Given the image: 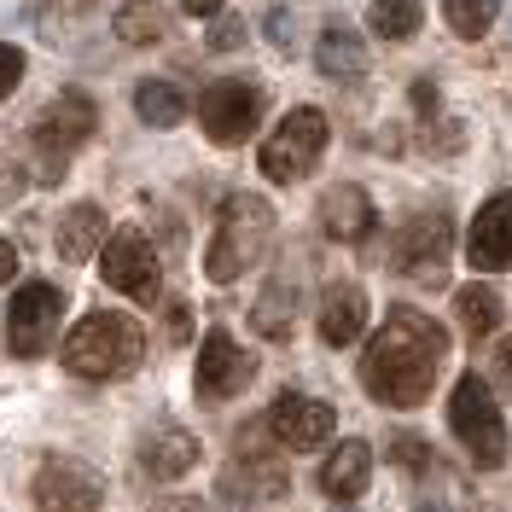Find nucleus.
<instances>
[{
  "mask_svg": "<svg viewBox=\"0 0 512 512\" xmlns=\"http://www.w3.org/2000/svg\"><path fill=\"white\" fill-rule=\"evenodd\" d=\"M448 326L431 315H419V309H390L384 326L373 332V344L361 355V384H367V396L384 402V408H419L425 396H431V384L443 373L448 361Z\"/></svg>",
  "mask_w": 512,
  "mask_h": 512,
  "instance_id": "1",
  "label": "nucleus"
},
{
  "mask_svg": "<svg viewBox=\"0 0 512 512\" xmlns=\"http://www.w3.org/2000/svg\"><path fill=\"white\" fill-rule=\"evenodd\" d=\"M140 361H146V332L117 309L82 315L64 338V367L76 379H128Z\"/></svg>",
  "mask_w": 512,
  "mask_h": 512,
  "instance_id": "2",
  "label": "nucleus"
},
{
  "mask_svg": "<svg viewBox=\"0 0 512 512\" xmlns=\"http://www.w3.org/2000/svg\"><path fill=\"white\" fill-rule=\"evenodd\" d=\"M268 239H274V204L256 198V192H233L222 204V216H216L210 251H204V274H210L216 286H233L245 268L262 262Z\"/></svg>",
  "mask_w": 512,
  "mask_h": 512,
  "instance_id": "3",
  "label": "nucleus"
},
{
  "mask_svg": "<svg viewBox=\"0 0 512 512\" xmlns=\"http://www.w3.org/2000/svg\"><path fill=\"white\" fill-rule=\"evenodd\" d=\"M448 425H454L460 448L472 454V466H483V472L507 466V419H501V408H495V396H489V384H483L478 373H460V379H454Z\"/></svg>",
  "mask_w": 512,
  "mask_h": 512,
  "instance_id": "4",
  "label": "nucleus"
},
{
  "mask_svg": "<svg viewBox=\"0 0 512 512\" xmlns=\"http://www.w3.org/2000/svg\"><path fill=\"white\" fill-rule=\"evenodd\" d=\"M326 134H332V128H326V117H320L315 105L286 111L280 128L262 140V175H268V181H303L320 163V152H326Z\"/></svg>",
  "mask_w": 512,
  "mask_h": 512,
  "instance_id": "5",
  "label": "nucleus"
},
{
  "mask_svg": "<svg viewBox=\"0 0 512 512\" xmlns=\"http://www.w3.org/2000/svg\"><path fill=\"white\" fill-rule=\"evenodd\" d=\"M99 274H105V286L128 291L134 303H158L163 297V262L140 227H117L99 245Z\"/></svg>",
  "mask_w": 512,
  "mask_h": 512,
  "instance_id": "6",
  "label": "nucleus"
},
{
  "mask_svg": "<svg viewBox=\"0 0 512 512\" xmlns=\"http://www.w3.org/2000/svg\"><path fill=\"white\" fill-rule=\"evenodd\" d=\"M262 82H245V76H227V82H210L204 94H198V123L204 134L216 140V146H239L256 123H262Z\"/></svg>",
  "mask_w": 512,
  "mask_h": 512,
  "instance_id": "7",
  "label": "nucleus"
},
{
  "mask_svg": "<svg viewBox=\"0 0 512 512\" xmlns=\"http://www.w3.org/2000/svg\"><path fill=\"white\" fill-rule=\"evenodd\" d=\"M59 315H64L59 286L30 280V286L12 291V309H6V344H12V355L35 361V355L53 350V338H59Z\"/></svg>",
  "mask_w": 512,
  "mask_h": 512,
  "instance_id": "8",
  "label": "nucleus"
},
{
  "mask_svg": "<svg viewBox=\"0 0 512 512\" xmlns=\"http://www.w3.org/2000/svg\"><path fill=\"white\" fill-rule=\"evenodd\" d=\"M99 128V111H94V99L88 94H76V88H64L59 99H47L41 111H35V123H30V140H35V152L47 163H59L76 152V146H88V134Z\"/></svg>",
  "mask_w": 512,
  "mask_h": 512,
  "instance_id": "9",
  "label": "nucleus"
},
{
  "mask_svg": "<svg viewBox=\"0 0 512 512\" xmlns=\"http://www.w3.org/2000/svg\"><path fill=\"white\" fill-rule=\"evenodd\" d=\"M35 507L41 512H99L105 507V483L94 466H82L76 454H47L35 472Z\"/></svg>",
  "mask_w": 512,
  "mask_h": 512,
  "instance_id": "10",
  "label": "nucleus"
},
{
  "mask_svg": "<svg viewBox=\"0 0 512 512\" xmlns=\"http://www.w3.org/2000/svg\"><path fill=\"white\" fill-rule=\"evenodd\" d=\"M338 431V408H326L320 396H303V390H280L274 408H268V437L291 454H309V448H326Z\"/></svg>",
  "mask_w": 512,
  "mask_h": 512,
  "instance_id": "11",
  "label": "nucleus"
},
{
  "mask_svg": "<svg viewBox=\"0 0 512 512\" xmlns=\"http://www.w3.org/2000/svg\"><path fill=\"white\" fill-rule=\"evenodd\" d=\"M448 251H454V227L448 216H414L396 233V268L419 286H443L448 280Z\"/></svg>",
  "mask_w": 512,
  "mask_h": 512,
  "instance_id": "12",
  "label": "nucleus"
},
{
  "mask_svg": "<svg viewBox=\"0 0 512 512\" xmlns=\"http://www.w3.org/2000/svg\"><path fill=\"white\" fill-rule=\"evenodd\" d=\"M251 379H256L251 355L239 350L222 326L204 332V344H198V396H204V402H227V396H239Z\"/></svg>",
  "mask_w": 512,
  "mask_h": 512,
  "instance_id": "13",
  "label": "nucleus"
},
{
  "mask_svg": "<svg viewBox=\"0 0 512 512\" xmlns=\"http://www.w3.org/2000/svg\"><path fill=\"white\" fill-rule=\"evenodd\" d=\"M379 222V210H373V198L344 181V187H326L320 192V227H326V239H338V245H361L367 233Z\"/></svg>",
  "mask_w": 512,
  "mask_h": 512,
  "instance_id": "14",
  "label": "nucleus"
},
{
  "mask_svg": "<svg viewBox=\"0 0 512 512\" xmlns=\"http://www.w3.org/2000/svg\"><path fill=\"white\" fill-rule=\"evenodd\" d=\"M466 256H472V268H507L512 262V192H495L478 210V222L466 233Z\"/></svg>",
  "mask_w": 512,
  "mask_h": 512,
  "instance_id": "15",
  "label": "nucleus"
},
{
  "mask_svg": "<svg viewBox=\"0 0 512 512\" xmlns=\"http://www.w3.org/2000/svg\"><path fill=\"white\" fill-rule=\"evenodd\" d=\"M361 332H367V291L355 286V280H332V286L320 291V344L344 350Z\"/></svg>",
  "mask_w": 512,
  "mask_h": 512,
  "instance_id": "16",
  "label": "nucleus"
},
{
  "mask_svg": "<svg viewBox=\"0 0 512 512\" xmlns=\"http://www.w3.org/2000/svg\"><path fill=\"white\" fill-rule=\"evenodd\" d=\"M140 466L152 478H187L192 466H198V437L181 431V425H152L140 437Z\"/></svg>",
  "mask_w": 512,
  "mask_h": 512,
  "instance_id": "17",
  "label": "nucleus"
},
{
  "mask_svg": "<svg viewBox=\"0 0 512 512\" xmlns=\"http://www.w3.org/2000/svg\"><path fill=\"white\" fill-rule=\"evenodd\" d=\"M367 478H373V448L361 443V437L338 443L320 460V489H326L332 501H355V495L367 489Z\"/></svg>",
  "mask_w": 512,
  "mask_h": 512,
  "instance_id": "18",
  "label": "nucleus"
},
{
  "mask_svg": "<svg viewBox=\"0 0 512 512\" xmlns=\"http://www.w3.org/2000/svg\"><path fill=\"white\" fill-rule=\"evenodd\" d=\"M315 70L326 82H355V76H367V47H361V35H350L344 24H332V30L315 41Z\"/></svg>",
  "mask_w": 512,
  "mask_h": 512,
  "instance_id": "19",
  "label": "nucleus"
},
{
  "mask_svg": "<svg viewBox=\"0 0 512 512\" xmlns=\"http://www.w3.org/2000/svg\"><path fill=\"white\" fill-rule=\"evenodd\" d=\"M53 245H59L64 262H88V256L105 245V210H99V204H70Z\"/></svg>",
  "mask_w": 512,
  "mask_h": 512,
  "instance_id": "20",
  "label": "nucleus"
},
{
  "mask_svg": "<svg viewBox=\"0 0 512 512\" xmlns=\"http://www.w3.org/2000/svg\"><path fill=\"white\" fill-rule=\"evenodd\" d=\"M256 332L262 338H291V315H297V274H274L268 291L256 297Z\"/></svg>",
  "mask_w": 512,
  "mask_h": 512,
  "instance_id": "21",
  "label": "nucleus"
},
{
  "mask_svg": "<svg viewBox=\"0 0 512 512\" xmlns=\"http://www.w3.org/2000/svg\"><path fill=\"white\" fill-rule=\"evenodd\" d=\"M454 315H460V326H466V338L478 344V338H495V326H501V291L495 286H460L454 291Z\"/></svg>",
  "mask_w": 512,
  "mask_h": 512,
  "instance_id": "22",
  "label": "nucleus"
},
{
  "mask_svg": "<svg viewBox=\"0 0 512 512\" xmlns=\"http://www.w3.org/2000/svg\"><path fill=\"white\" fill-rule=\"evenodd\" d=\"M111 30H117V41H128V47H152V41L169 35V18H163L158 0H123L117 18H111Z\"/></svg>",
  "mask_w": 512,
  "mask_h": 512,
  "instance_id": "23",
  "label": "nucleus"
},
{
  "mask_svg": "<svg viewBox=\"0 0 512 512\" xmlns=\"http://www.w3.org/2000/svg\"><path fill=\"white\" fill-rule=\"evenodd\" d=\"M134 117H140L146 128H175L181 117H187V99H181L175 82H158V76H152V82L134 88Z\"/></svg>",
  "mask_w": 512,
  "mask_h": 512,
  "instance_id": "24",
  "label": "nucleus"
},
{
  "mask_svg": "<svg viewBox=\"0 0 512 512\" xmlns=\"http://www.w3.org/2000/svg\"><path fill=\"white\" fill-rule=\"evenodd\" d=\"M419 18H425V0H373L367 6V24L384 41H408L419 30Z\"/></svg>",
  "mask_w": 512,
  "mask_h": 512,
  "instance_id": "25",
  "label": "nucleus"
},
{
  "mask_svg": "<svg viewBox=\"0 0 512 512\" xmlns=\"http://www.w3.org/2000/svg\"><path fill=\"white\" fill-rule=\"evenodd\" d=\"M443 18L454 35H466V41H478V35L495 30V18H501V0H443Z\"/></svg>",
  "mask_w": 512,
  "mask_h": 512,
  "instance_id": "26",
  "label": "nucleus"
},
{
  "mask_svg": "<svg viewBox=\"0 0 512 512\" xmlns=\"http://www.w3.org/2000/svg\"><path fill=\"white\" fill-rule=\"evenodd\" d=\"M18 82H24V53H18L12 41H0V99L12 94Z\"/></svg>",
  "mask_w": 512,
  "mask_h": 512,
  "instance_id": "27",
  "label": "nucleus"
},
{
  "mask_svg": "<svg viewBox=\"0 0 512 512\" xmlns=\"http://www.w3.org/2000/svg\"><path fill=\"white\" fill-rule=\"evenodd\" d=\"M239 41H245V24H239V18H216V30H210V47H216V53H233Z\"/></svg>",
  "mask_w": 512,
  "mask_h": 512,
  "instance_id": "28",
  "label": "nucleus"
},
{
  "mask_svg": "<svg viewBox=\"0 0 512 512\" xmlns=\"http://www.w3.org/2000/svg\"><path fill=\"white\" fill-rule=\"evenodd\" d=\"M489 367H495V384H501V396L512 402V338H501V344H495V361H489Z\"/></svg>",
  "mask_w": 512,
  "mask_h": 512,
  "instance_id": "29",
  "label": "nucleus"
},
{
  "mask_svg": "<svg viewBox=\"0 0 512 512\" xmlns=\"http://www.w3.org/2000/svg\"><path fill=\"white\" fill-rule=\"evenodd\" d=\"M192 309H187V303H169V338H175V344H187V338H192Z\"/></svg>",
  "mask_w": 512,
  "mask_h": 512,
  "instance_id": "30",
  "label": "nucleus"
},
{
  "mask_svg": "<svg viewBox=\"0 0 512 512\" xmlns=\"http://www.w3.org/2000/svg\"><path fill=\"white\" fill-rule=\"evenodd\" d=\"M414 111H419V117H431V111H437V82H431V76H419V82H414Z\"/></svg>",
  "mask_w": 512,
  "mask_h": 512,
  "instance_id": "31",
  "label": "nucleus"
},
{
  "mask_svg": "<svg viewBox=\"0 0 512 512\" xmlns=\"http://www.w3.org/2000/svg\"><path fill=\"white\" fill-rule=\"evenodd\" d=\"M425 454H431L425 443H414V437H396V460H402V466H425Z\"/></svg>",
  "mask_w": 512,
  "mask_h": 512,
  "instance_id": "32",
  "label": "nucleus"
},
{
  "mask_svg": "<svg viewBox=\"0 0 512 512\" xmlns=\"http://www.w3.org/2000/svg\"><path fill=\"white\" fill-rule=\"evenodd\" d=\"M12 274H18V251L12 239H0V286H12Z\"/></svg>",
  "mask_w": 512,
  "mask_h": 512,
  "instance_id": "33",
  "label": "nucleus"
},
{
  "mask_svg": "<svg viewBox=\"0 0 512 512\" xmlns=\"http://www.w3.org/2000/svg\"><path fill=\"white\" fill-rule=\"evenodd\" d=\"M268 35H274L280 47H291V12H268Z\"/></svg>",
  "mask_w": 512,
  "mask_h": 512,
  "instance_id": "34",
  "label": "nucleus"
},
{
  "mask_svg": "<svg viewBox=\"0 0 512 512\" xmlns=\"http://www.w3.org/2000/svg\"><path fill=\"white\" fill-rule=\"evenodd\" d=\"M227 0H181V12H192V18H216Z\"/></svg>",
  "mask_w": 512,
  "mask_h": 512,
  "instance_id": "35",
  "label": "nucleus"
},
{
  "mask_svg": "<svg viewBox=\"0 0 512 512\" xmlns=\"http://www.w3.org/2000/svg\"><path fill=\"white\" fill-rule=\"evenodd\" d=\"M163 512H198V501H187V495H181V501H169Z\"/></svg>",
  "mask_w": 512,
  "mask_h": 512,
  "instance_id": "36",
  "label": "nucleus"
},
{
  "mask_svg": "<svg viewBox=\"0 0 512 512\" xmlns=\"http://www.w3.org/2000/svg\"><path fill=\"white\" fill-rule=\"evenodd\" d=\"M414 512H454V507H443V501H419Z\"/></svg>",
  "mask_w": 512,
  "mask_h": 512,
  "instance_id": "37",
  "label": "nucleus"
},
{
  "mask_svg": "<svg viewBox=\"0 0 512 512\" xmlns=\"http://www.w3.org/2000/svg\"><path fill=\"white\" fill-rule=\"evenodd\" d=\"M76 6H88V0H76Z\"/></svg>",
  "mask_w": 512,
  "mask_h": 512,
  "instance_id": "38",
  "label": "nucleus"
}]
</instances>
